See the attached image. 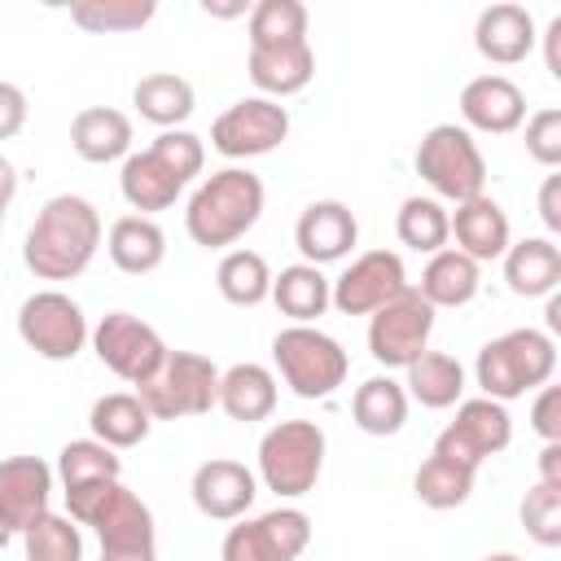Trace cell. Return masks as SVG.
Returning <instances> with one entry per match:
<instances>
[{"label": "cell", "instance_id": "cell-1", "mask_svg": "<svg viewBox=\"0 0 561 561\" xmlns=\"http://www.w3.org/2000/svg\"><path fill=\"white\" fill-rule=\"evenodd\" d=\"M101 245V215L88 197L57 193L44 202L35 215L26 241H22V263L39 280H75L88 272Z\"/></svg>", "mask_w": 561, "mask_h": 561}, {"label": "cell", "instance_id": "cell-2", "mask_svg": "<svg viewBox=\"0 0 561 561\" xmlns=\"http://www.w3.org/2000/svg\"><path fill=\"white\" fill-rule=\"evenodd\" d=\"M70 522L92 526L101 539V561H158V539H153V513L149 504L127 491L118 478L70 486L66 491Z\"/></svg>", "mask_w": 561, "mask_h": 561}, {"label": "cell", "instance_id": "cell-3", "mask_svg": "<svg viewBox=\"0 0 561 561\" xmlns=\"http://www.w3.org/2000/svg\"><path fill=\"white\" fill-rule=\"evenodd\" d=\"M263 215V180L245 167H224L197 184L184 210V228L197 245L224 250L237 245Z\"/></svg>", "mask_w": 561, "mask_h": 561}, {"label": "cell", "instance_id": "cell-4", "mask_svg": "<svg viewBox=\"0 0 561 561\" xmlns=\"http://www.w3.org/2000/svg\"><path fill=\"white\" fill-rule=\"evenodd\" d=\"M552 373H557V342L543 329H508L491 337L473 364L482 394L495 403H508V399H522L526 390L548 386Z\"/></svg>", "mask_w": 561, "mask_h": 561}, {"label": "cell", "instance_id": "cell-5", "mask_svg": "<svg viewBox=\"0 0 561 561\" xmlns=\"http://www.w3.org/2000/svg\"><path fill=\"white\" fill-rule=\"evenodd\" d=\"M272 359L298 399H329L346 381V351L316 324H289L272 337Z\"/></svg>", "mask_w": 561, "mask_h": 561}, {"label": "cell", "instance_id": "cell-6", "mask_svg": "<svg viewBox=\"0 0 561 561\" xmlns=\"http://www.w3.org/2000/svg\"><path fill=\"white\" fill-rule=\"evenodd\" d=\"M324 469V430L316 421H280L259 443V478L280 500L316 491Z\"/></svg>", "mask_w": 561, "mask_h": 561}, {"label": "cell", "instance_id": "cell-7", "mask_svg": "<svg viewBox=\"0 0 561 561\" xmlns=\"http://www.w3.org/2000/svg\"><path fill=\"white\" fill-rule=\"evenodd\" d=\"M136 399L153 421L202 416L219 403V368L197 351H167V364L136 386Z\"/></svg>", "mask_w": 561, "mask_h": 561}, {"label": "cell", "instance_id": "cell-8", "mask_svg": "<svg viewBox=\"0 0 561 561\" xmlns=\"http://www.w3.org/2000/svg\"><path fill=\"white\" fill-rule=\"evenodd\" d=\"M416 175L447 202H469L482 193L486 184V162H482V149L478 140L456 127V123H438L421 136L416 145Z\"/></svg>", "mask_w": 561, "mask_h": 561}, {"label": "cell", "instance_id": "cell-9", "mask_svg": "<svg viewBox=\"0 0 561 561\" xmlns=\"http://www.w3.org/2000/svg\"><path fill=\"white\" fill-rule=\"evenodd\" d=\"M18 333L22 342L39 355V359H53V364H66L83 351V342L92 337L88 333V320L79 311V302L61 289H39L31 294L22 307H18Z\"/></svg>", "mask_w": 561, "mask_h": 561}, {"label": "cell", "instance_id": "cell-10", "mask_svg": "<svg viewBox=\"0 0 561 561\" xmlns=\"http://www.w3.org/2000/svg\"><path fill=\"white\" fill-rule=\"evenodd\" d=\"M92 351H96V359H101L114 377H123V381H131V386H145V381L167 364V342L158 337L153 324H145V320L131 316V311H110V316H101V324L92 329Z\"/></svg>", "mask_w": 561, "mask_h": 561}, {"label": "cell", "instance_id": "cell-11", "mask_svg": "<svg viewBox=\"0 0 561 561\" xmlns=\"http://www.w3.org/2000/svg\"><path fill=\"white\" fill-rule=\"evenodd\" d=\"M430 333H434V307L408 285L403 294H394L386 307L373 311L368 351L386 368H408L421 351H430Z\"/></svg>", "mask_w": 561, "mask_h": 561}, {"label": "cell", "instance_id": "cell-12", "mask_svg": "<svg viewBox=\"0 0 561 561\" xmlns=\"http://www.w3.org/2000/svg\"><path fill=\"white\" fill-rule=\"evenodd\" d=\"M508 438H513V416H508V408L482 394V399H465V403L456 408V421L438 434L434 451L447 456V460H456V465L478 469L486 456L504 451Z\"/></svg>", "mask_w": 561, "mask_h": 561}, {"label": "cell", "instance_id": "cell-13", "mask_svg": "<svg viewBox=\"0 0 561 561\" xmlns=\"http://www.w3.org/2000/svg\"><path fill=\"white\" fill-rule=\"evenodd\" d=\"M307 543L311 517L302 508H272L224 535V561H298Z\"/></svg>", "mask_w": 561, "mask_h": 561}, {"label": "cell", "instance_id": "cell-14", "mask_svg": "<svg viewBox=\"0 0 561 561\" xmlns=\"http://www.w3.org/2000/svg\"><path fill=\"white\" fill-rule=\"evenodd\" d=\"M289 136V110L267 101V96H245L237 105H228L215 127H210V145L224 158H259L272 153L280 140Z\"/></svg>", "mask_w": 561, "mask_h": 561}, {"label": "cell", "instance_id": "cell-15", "mask_svg": "<svg viewBox=\"0 0 561 561\" xmlns=\"http://www.w3.org/2000/svg\"><path fill=\"white\" fill-rule=\"evenodd\" d=\"M403 289H408L403 259L394 250H368L329 285V302L342 316H373L377 307H386Z\"/></svg>", "mask_w": 561, "mask_h": 561}, {"label": "cell", "instance_id": "cell-16", "mask_svg": "<svg viewBox=\"0 0 561 561\" xmlns=\"http://www.w3.org/2000/svg\"><path fill=\"white\" fill-rule=\"evenodd\" d=\"M53 500V469L39 456L0 460V526L9 535H26Z\"/></svg>", "mask_w": 561, "mask_h": 561}, {"label": "cell", "instance_id": "cell-17", "mask_svg": "<svg viewBox=\"0 0 561 561\" xmlns=\"http://www.w3.org/2000/svg\"><path fill=\"white\" fill-rule=\"evenodd\" d=\"M355 241H359V224L346 202H311L294 224V245L311 267L346 259Z\"/></svg>", "mask_w": 561, "mask_h": 561}, {"label": "cell", "instance_id": "cell-18", "mask_svg": "<svg viewBox=\"0 0 561 561\" xmlns=\"http://www.w3.org/2000/svg\"><path fill=\"white\" fill-rule=\"evenodd\" d=\"M460 118L473 131L508 136L526 123V92L508 75H478L460 92Z\"/></svg>", "mask_w": 561, "mask_h": 561}, {"label": "cell", "instance_id": "cell-19", "mask_svg": "<svg viewBox=\"0 0 561 561\" xmlns=\"http://www.w3.org/2000/svg\"><path fill=\"white\" fill-rule=\"evenodd\" d=\"M188 491H193V504H197L202 517H210V522H237L254 504L259 482H254V473L241 460H224L219 456V460L197 465Z\"/></svg>", "mask_w": 561, "mask_h": 561}, {"label": "cell", "instance_id": "cell-20", "mask_svg": "<svg viewBox=\"0 0 561 561\" xmlns=\"http://www.w3.org/2000/svg\"><path fill=\"white\" fill-rule=\"evenodd\" d=\"M535 18L526 4H513V0H500V4H486L473 22V48L495 61V66H517L530 57L535 48Z\"/></svg>", "mask_w": 561, "mask_h": 561}, {"label": "cell", "instance_id": "cell-21", "mask_svg": "<svg viewBox=\"0 0 561 561\" xmlns=\"http://www.w3.org/2000/svg\"><path fill=\"white\" fill-rule=\"evenodd\" d=\"M447 228H451V237H456V250L469 254L473 263L504 259V250H508V215H504L500 202L486 197V193L460 202V206L447 215Z\"/></svg>", "mask_w": 561, "mask_h": 561}, {"label": "cell", "instance_id": "cell-22", "mask_svg": "<svg viewBox=\"0 0 561 561\" xmlns=\"http://www.w3.org/2000/svg\"><path fill=\"white\" fill-rule=\"evenodd\" d=\"M70 145L83 162H118L131 153V118L114 105H88L70 123Z\"/></svg>", "mask_w": 561, "mask_h": 561}, {"label": "cell", "instance_id": "cell-23", "mask_svg": "<svg viewBox=\"0 0 561 561\" xmlns=\"http://www.w3.org/2000/svg\"><path fill=\"white\" fill-rule=\"evenodd\" d=\"M504 280L517 298H548L561 285V250L548 237L508 241L504 250Z\"/></svg>", "mask_w": 561, "mask_h": 561}, {"label": "cell", "instance_id": "cell-24", "mask_svg": "<svg viewBox=\"0 0 561 561\" xmlns=\"http://www.w3.org/2000/svg\"><path fill=\"white\" fill-rule=\"evenodd\" d=\"M478 285H482V267L469 254H460L456 245H447V250L430 254L416 294L438 311V307H465V302H473L478 298Z\"/></svg>", "mask_w": 561, "mask_h": 561}, {"label": "cell", "instance_id": "cell-25", "mask_svg": "<svg viewBox=\"0 0 561 561\" xmlns=\"http://www.w3.org/2000/svg\"><path fill=\"white\" fill-rule=\"evenodd\" d=\"M316 75V53L311 44H280V48H250V79L254 88L272 96H294L311 83Z\"/></svg>", "mask_w": 561, "mask_h": 561}, {"label": "cell", "instance_id": "cell-26", "mask_svg": "<svg viewBox=\"0 0 561 561\" xmlns=\"http://www.w3.org/2000/svg\"><path fill=\"white\" fill-rule=\"evenodd\" d=\"M105 250H110V259H114L118 272L149 276L167 259V237H162V228L149 215H123V219H114Z\"/></svg>", "mask_w": 561, "mask_h": 561}, {"label": "cell", "instance_id": "cell-27", "mask_svg": "<svg viewBox=\"0 0 561 561\" xmlns=\"http://www.w3.org/2000/svg\"><path fill=\"white\" fill-rule=\"evenodd\" d=\"M219 408L232 421H267L276 412V377L263 364H232L219 373Z\"/></svg>", "mask_w": 561, "mask_h": 561}, {"label": "cell", "instance_id": "cell-28", "mask_svg": "<svg viewBox=\"0 0 561 561\" xmlns=\"http://www.w3.org/2000/svg\"><path fill=\"white\" fill-rule=\"evenodd\" d=\"M88 425H92V438H96V443H105V447L123 451V447H136V443H145V438H149L153 416L145 412V403H140L136 394L114 390V394H101V399L92 403Z\"/></svg>", "mask_w": 561, "mask_h": 561}, {"label": "cell", "instance_id": "cell-29", "mask_svg": "<svg viewBox=\"0 0 561 561\" xmlns=\"http://www.w3.org/2000/svg\"><path fill=\"white\" fill-rule=\"evenodd\" d=\"M131 105L140 110V118L158 123L162 131H175L188 114H193V83L184 75H171V70H158V75H145L136 88H131Z\"/></svg>", "mask_w": 561, "mask_h": 561}, {"label": "cell", "instance_id": "cell-30", "mask_svg": "<svg viewBox=\"0 0 561 561\" xmlns=\"http://www.w3.org/2000/svg\"><path fill=\"white\" fill-rule=\"evenodd\" d=\"M280 316H289L294 324H311L316 316L329 311V276L311 263H294L280 267V276H272V294H267Z\"/></svg>", "mask_w": 561, "mask_h": 561}, {"label": "cell", "instance_id": "cell-31", "mask_svg": "<svg viewBox=\"0 0 561 561\" xmlns=\"http://www.w3.org/2000/svg\"><path fill=\"white\" fill-rule=\"evenodd\" d=\"M118 188H123V197H127V206L131 210H140V215H149V210H167L175 197H180V180L145 149V153H127L123 158V175H118Z\"/></svg>", "mask_w": 561, "mask_h": 561}, {"label": "cell", "instance_id": "cell-32", "mask_svg": "<svg viewBox=\"0 0 561 561\" xmlns=\"http://www.w3.org/2000/svg\"><path fill=\"white\" fill-rule=\"evenodd\" d=\"M351 416L364 434L373 438H386V434H399L403 421H408V390L394 381V377H368L355 399H351Z\"/></svg>", "mask_w": 561, "mask_h": 561}, {"label": "cell", "instance_id": "cell-33", "mask_svg": "<svg viewBox=\"0 0 561 561\" xmlns=\"http://www.w3.org/2000/svg\"><path fill=\"white\" fill-rule=\"evenodd\" d=\"M408 394L421 408H434V412L460 403V394H465V368H460V359H451L443 351H421L408 364Z\"/></svg>", "mask_w": 561, "mask_h": 561}, {"label": "cell", "instance_id": "cell-34", "mask_svg": "<svg viewBox=\"0 0 561 561\" xmlns=\"http://www.w3.org/2000/svg\"><path fill=\"white\" fill-rule=\"evenodd\" d=\"M215 285L232 307H259L272 294V267L259 250H228L219 259Z\"/></svg>", "mask_w": 561, "mask_h": 561}, {"label": "cell", "instance_id": "cell-35", "mask_svg": "<svg viewBox=\"0 0 561 561\" xmlns=\"http://www.w3.org/2000/svg\"><path fill=\"white\" fill-rule=\"evenodd\" d=\"M473 478H478V469L456 465V460H447V456L434 451V456L416 469L412 491H416V500H421L425 508H460V504L473 495Z\"/></svg>", "mask_w": 561, "mask_h": 561}, {"label": "cell", "instance_id": "cell-36", "mask_svg": "<svg viewBox=\"0 0 561 561\" xmlns=\"http://www.w3.org/2000/svg\"><path fill=\"white\" fill-rule=\"evenodd\" d=\"M158 13L153 0H79L70 4V18L75 26L92 31V35H127V31H140L149 26Z\"/></svg>", "mask_w": 561, "mask_h": 561}, {"label": "cell", "instance_id": "cell-37", "mask_svg": "<svg viewBox=\"0 0 561 561\" xmlns=\"http://www.w3.org/2000/svg\"><path fill=\"white\" fill-rule=\"evenodd\" d=\"M394 232L403 245H412L421 254H438V250H447V237H451L447 206L438 197H408L394 215Z\"/></svg>", "mask_w": 561, "mask_h": 561}, {"label": "cell", "instance_id": "cell-38", "mask_svg": "<svg viewBox=\"0 0 561 561\" xmlns=\"http://www.w3.org/2000/svg\"><path fill=\"white\" fill-rule=\"evenodd\" d=\"M307 44V9L298 0H259L250 9V48Z\"/></svg>", "mask_w": 561, "mask_h": 561}, {"label": "cell", "instance_id": "cell-39", "mask_svg": "<svg viewBox=\"0 0 561 561\" xmlns=\"http://www.w3.org/2000/svg\"><path fill=\"white\" fill-rule=\"evenodd\" d=\"M123 473V460L114 456V447L96 443V438H75L61 447L57 456V478L61 486H88V482H105V478H118Z\"/></svg>", "mask_w": 561, "mask_h": 561}, {"label": "cell", "instance_id": "cell-40", "mask_svg": "<svg viewBox=\"0 0 561 561\" xmlns=\"http://www.w3.org/2000/svg\"><path fill=\"white\" fill-rule=\"evenodd\" d=\"M22 539H26V561H83L79 522L61 513H44Z\"/></svg>", "mask_w": 561, "mask_h": 561}, {"label": "cell", "instance_id": "cell-41", "mask_svg": "<svg viewBox=\"0 0 561 561\" xmlns=\"http://www.w3.org/2000/svg\"><path fill=\"white\" fill-rule=\"evenodd\" d=\"M522 526L539 548H557L561 543V486L535 482L522 500Z\"/></svg>", "mask_w": 561, "mask_h": 561}, {"label": "cell", "instance_id": "cell-42", "mask_svg": "<svg viewBox=\"0 0 561 561\" xmlns=\"http://www.w3.org/2000/svg\"><path fill=\"white\" fill-rule=\"evenodd\" d=\"M149 153H153L180 184H188V180L202 175V167H206V145H202V136H193V131H184V127L162 131V136L149 145Z\"/></svg>", "mask_w": 561, "mask_h": 561}, {"label": "cell", "instance_id": "cell-43", "mask_svg": "<svg viewBox=\"0 0 561 561\" xmlns=\"http://www.w3.org/2000/svg\"><path fill=\"white\" fill-rule=\"evenodd\" d=\"M526 153L539 167H557L561 162V110H535L526 118Z\"/></svg>", "mask_w": 561, "mask_h": 561}, {"label": "cell", "instance_id": "cell-44", "mask_svg": "<svg viewBox=\"0 0 561 561\" xmlns=\"http://www.w3.org/2000/svg\"><path fill=\"white\" fill-rule=\"evenodd\" d=\"M530 430L543 443H561V390L557 386H539L535 408H530Z\"/></svg>", "mask_w": 561, "mask_h": 561}, {"label": "cell", "instance_id": "cell-45", "mask_svg": "<svg viewBox=\"0 0 561 561\" xmlns=\"http://www.w3.org/2000/svg\"><path fill=\"white\" fill-rule=\"evenodd\" d=\"M26 123V96L18 83H4L0 79V140H13Z\"/></svg>", "mask_w": 561, "mask_h": 561}, {"label": "cell", "instance_id": "cell-46", "mask_svg": "<svg viewBox=\"0 0 561 561\" xmlns=\"http://www.w3.org/2000/svg\"><path fill=\"white\" fill-rule=\"evenodd\" d=\"M539 219L548 232H561V175H548L539 188Z\"/></svg>", "mask_w": 561, "mask_h": 561}, {"label": "cell", "instance_id": "cell-47", "mask_svg": "<svg viewBox=\"0 0 561 561\" xmlns=\"http://www.w3.org/2000/svg\"><path fill=\"white\" fill-rule=\"evenodd\" d=\"M543 66H548V75L552 79H561V13L548 22V31H543Z\"/></svg>", "mask_w": 561, "mask_h": 561}, {"label": "cell", "instance_id": "cell-48", "mask_svg": "<svg viewBox=\"0 0 561 561\" xmlns=\"http://www.w3.org/2000/svg\"><path fill=\"white\" fill-rule=\"evenodd\" d=\"M539 482L561 486V443H543V451H539Z\"/></svg>", "mask_w": 561, "mask_h": 561}, {"label": "cell", "instance_id": "cell-49", "mask_svg": "<svg viewBox=\"0 0 561 561\" xmlns=\"http://www.w3.org/2000/svg\"><path fill=\"white\" fill-rule=\"evenodd\" d=\"M13 193H18V171H13V162H9L4 153H0V215L9 210Z\"/></svg>", "mask_w": 561, "mask_h": 561}, {"label": "cell", "instance_id": "cell-50", "mask_svg": "<svg viewBox=\"0 0 561 561\" xmlns=\"http://www.w3.org/2000/svg\"><path fill=\"white\" fill-rule=\"evenodd\" d=\"M210 18H237V13H245V0H237V4H219V0H206L202 4Z\"/></svg>", "mask_w": 561, "mask_h": 561}, {"label": "cell", "instance_id": "cell-51", "mask_svg": "<svg viewBox=\"0 0 561 561\" xmlns=\"http://www.w3.org/2000/svg\"><path fill=\"white\" fill-rule=\"evenodd\" d=\"M548 329H561V298L548 294Z\"/></svg>", "mask_w": 561, "mask_h": 561}, {"label": "cell", "instance_id": "cell-52", "mask_svg": "<svg viewBox=\"0 0 561 561\" xmlns=\"http://www.w3.org/2000/svg\"><path fill=\"white\" fill-rule=\"evenodd\" d=\"M482 561H522V557H517V552H486Z\"/></svg>", "mask_w": 561, "mask_h": 561}, {"label": "cell", "instance_id": "cell-53", "mask_svg": "<svg viewBox=\"0 0 561 561\" xmlns=\"http://www.w3.org/2000/svg\"><path fill=\"white\" fill-rule=\"evenodd\" d=\"M4 543H9V530H4V526H0V548H4Z\"/></svg>", "mask_w": 561, "mask_h": 561}, {"label": "cell", "instance_id": "cell-54", "mask_svg": "<svg viewBox=\"0 0 561 561\" xmlns=\"http://www.w3.org/2000/svg\"><path fill=\"white\" fill-rule=\"evenodd\" d=\"M0 228H4V215H0Z\"/></svg>", "mask_w": 561, "mask_h": 561}]
</instances>
